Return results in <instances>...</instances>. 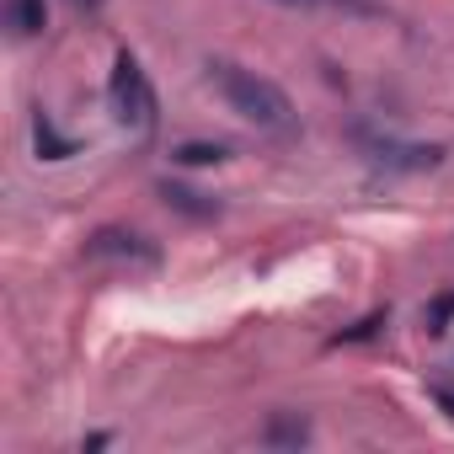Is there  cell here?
I'll return each mask as SVG.
<instances>
[{
  "label": "cell",
  "instance_id": "1",
  "mask_svg": "<svg viewBox=\"0 0 454 454\" xmlns=\"http://www.w3.org/2000/svg\"><path fill=\"white\" fill-rule=\"evenodd\" d=\"M208 86L224 97V107H231L236 118H247L252 129L262 134H294V102L278 81L236 65V59H208Z\"/></svg>",
  "mask_w": 454,
  "mask_h": 454
},
{
  "label": "cell",
  "instance_id": "2",
  "mask_svg": "<svg viewBox=\"0 0 454 454\" xmlns=\"http://www.w3.org/2000/svg\"><path fill=\"white\" fill-rule=\"evenodd\" d=\"M107 97H113V113H118L123 129H134V134H150L155 129V91H150V81H145V70H139V59L129 49L113 59Z\"/></svg>",
  "mask_w": 454,
  "mask_h": 454
},
{
  "label": "cell",
  "instance_id": "3",
  "mask_svg": "<svg viewBox=\"0 0 454 454\" xmlns=\"http://www.w3.org/2000/svg\"><path fill=\"white\" fill-rule=\"evenodd\" d=\"M358 150L385 171H433V166H443L438 145H406V139H385V134H358Z\"/></svg>",
  "mask_w": 454,
  "mask_h": 454
},
{
  "label": "cell",
  "instance_id": "4",
  "mask_svg": "<svg viewBox=\"0 0 454 454\" xmlns=\"http://www.w3.org/2000/svg\"><path fill=\"white\" fill-rule=\"evenodd\" d=\"M86 257H97V262H129V268H155L160 262V252L145 236H134V231H97L86 241Z\"/></svg>",
  "mask_w": 454,
  "mask_h": 454
},
{
  "label": "cell",
  "instance_id": "5",
  "mask_svg": "<svg viewBox=\"0 0 454 454\" xmlns=\"http://www.w3.org/2000/svg\"><path fill=\"white\" fill-rule=\"evenodd\" d=\"M262 443L268 449H300V443H310V422L300 411H273L262 427Z\"/></svg>",
  "mask_w": 454,
  "mask_h": 454
},
{
  "label": "cell",
  "instance_id": "6",
  "mask_svg": "<svg viewBox=\"0 0 454 454\" xmlns=\"http://www.w3.org/2000/svg\"><path fill=\"white\" fill-rule=\"evenodd\" d=\"M43 22H49L43 0H6V27H12V38H38Z\"/></svg>",
  "mask_w": 454,
  "mask_h": 454
},
{
  "label": "cell",
  "instance_id": "7",
  "mask_svg": "<svg viewBox=\"0 0 454 454\" xmlns=\"http://www.w3.org/2000/svg\"><path fill=\"white\" fill-rule=\"evenodd\" d=\"M278 6H300V12L326 6V12H348V17H385L380 0H278Z\"/></svg>",
  "mask_w": 454,
  "mask_h": 454
},
{
  "label": "cell",
  "instance_id": "8",
  "mask_svg": "<svg viewBox=\"0 0 454 454\" xmlns=\"http://www.w3.org/2000/svg\"><path fill=\"white\" fill-rule=\"evenodd\" d=\"M160 198H166L171 208L192 214V219H214V214H219V203H198L203 192H192V187H176V182H160Z\"/></svg>",
  "mask_w": 454,
  "mask_h": 454
},
{
  "label": "cell",
  "instance_id": "9",
  "mask_svg": "<svg viewBox=\"0 0 454 454\" xmlns=\"http://www.w3.org/2000/svg\"><path fill=\"white\" fill-rule=\"evenodd\" d=\"M224 155H231L224 145H203V139H192V145H176L171 160H182V166H219Z\"/></svg>",
  "mask_w": 454,
  "mask_h": 454
},
{
  "label": "cell",
  "instance_id": "10",
  "mask_svg": "<svg viewBox=\"0 0 454 454\" xmlns=\"http://www.w3.org/2000/svg\"><path fill=\"white\" fill-rule=\"evenodd\" d=\"M38 155H43V160H65V155H75V145H70V139H59L49 118H38Z\"/></svg>",
  "mask_w": 454,
  "mask_h": 454
},
{
  "label": "cell",
  "instance_id": "11",
  "mask_svg": "<svg viewBox=\"0 0 454 454\" xmlns=\"http://www.w3.org/2000/svg\"><path fill=\"white\" fill-rule=\"evenodd\" d=\"M433 401H443V406H449V417H454V395H449V390H433Z\"/></svg>",
  "mask_w": 454,
  "mask_h": 454
},
{
  "label": "cell",
  "instance_id": "12",
  "mask_svg": "<svg viewBox=\"0 0 454 454\" xmlns=\"http://www.w3.org/2000/svg\"><path fill=\"white\" fill-rule=\"evenodd\" d=\"M75 6H86V12H97V6H102V0H75Z\"/></svg>",
  "mask_w": 454,
  "mask_h": 454
}]
</instances>
